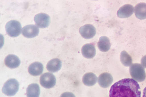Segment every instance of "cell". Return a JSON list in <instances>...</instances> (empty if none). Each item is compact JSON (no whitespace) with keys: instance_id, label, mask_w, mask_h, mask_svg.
Wrapping results in <instances>:
<instances>
[{"instance_id":"277c9868","label":"cell","mask_w":146,"mask_h":97,"mask_svg":"<svg viewBox=\"0 0 146 97\" xmlns=\"http://www.w3.org/2000/svg\"><path fill=\"white\" fill-rule=\"evenodd\" d=\"M22 30L21 24L17 20H11L6 25V32L9 36L13 38L19 36Z\"/></svg>"},{"instance_id":"5bb4252c","label":"cell","mask_w":146,"mask_h":97,"mask_svg":"<svg viewBox=\"0 0 146 97\" xmlns=\"http://www.w3.org/2000/svg\"><path fill=\"white\" fill-rule=\"evenodd\" d=\"M135 16L140 20L146 19V4L140 3L137 4L134 8Z\"/></svg>"},{"instance_id":"3957f363","label":"cell","mask_w":146,"mask_h":97,"mask_svg":"<svg viewBox=\"0 0 146 97\" xmlns=\"http://www.w3.org/2000/svg\"><path fill=\"white\" fill-rule=\"evenodd\" d=\"M19 84L17 79H9L5 83L2 88L3 93L7 96H15L19 90Z\"/></svg>"},{"instance_id":"e0dca14e","label":"cell","mask_w":146,"mask_h":97,"mask_svg":"<svg viewBox=\"0 0 146 97\" xmlns=\"http://www.w3.org/2000/svg\"><path fill=\"white\" fill-rule=\"evenodd\" d=\"M97 46L101 51L104 52L108 51L111 48V42L109 39L106 36L100 37L97 43Z\"/></svg>"},{"instance_id":"30bf717a","label":"cell","mask_w":146,"mask_h":97,"mask_svg":"<svg viewBox=\"0 0 146 97\" xmlns=\"http://www.w3.org/2000/svg\"><path fill=\"white\" fill-rule=\"evenodd\" d=\"M113 82V77L110 73H104L99 75L98 82L102 88H108Z\"/></svg>"},{"instance_id":"6da1fadb","label":"cell","mask_w":146,"mask_h":97,"mask_svg":"<svg viewBox=\"0 0 146 97\" xmlns=\"http://www.w3.org/2000/svg\"><path fill=\"white\" fill-rule=\"evenodd\" d=\"M141 92L138 83L132 79H124L112 85L110 97H141Z\"/></svg>"},{"instance_id":"d6986e66","label":"cell","mask_w":146,"mask_h":97,"mask_svg":"<svg viewBox=\"0 0 146 97\" xmlns=\"http://www.w3.org/2000/svg\"><path fill=\"white\" fill-rule=\"evenodd\" d=\"M120 60L122 64L125 67H130L132 65V59L125 51L121 52Z\"/></svg>"},{"instance_id":"5b68a950","label":"cell","mask_w":146,"mask_h":97,"mask_svg":"<svg viewBox=\"0 0 146 97\" xmlns=\"http://www.w3.org/2000/svg\"><path fill=\"white\" fill-rule=\"evenodd\" d=\"M40 81V85L46 89H50L55 85L56 79L52 73H46L41 75Z\"/></svg>"},{"instance_id":"ffe728a7","label":"cell","mask_w":146,"mask_h":97,"mask_svg":"<svg viewBox=\"0 0 146 97\" xmlns=\"http://www.w3.org/2000/svg\"><path fill=\"white\" fill-rule=\"evenodd\" d=\"M60 97H76L75 95L72 93L66 92L62 94Z\"/></svg>"},{"instance_id":"9a60e30c","label":"cell","mask_w":146,"mask_h":97,"mask_svg":"<svg viewBox=\"0 0 146 97\" xmlns=\"http://www.w3.org/2000/svg\"><path fill=\"white\" fill-rule=\"evenodd\" d=\"M62 67V62L58 58L51 59L48 62L46 69L51 73H55L60 70Z\"/></svg>"},{"instance_id":"7a4b0ae2","label":"cell","mask_w":146,"mask_h":97,"mask_svg":"<svg viewBox=\"0 0 146 97\" xmlns=\"http://www.w3.org/2000/svg\"><path fill=\"white\" fill-rule=\"evenodd\" d=\"M129 73L134 80L141 82L146 79V74L144 68L141 65L135 63L130 67Z\"/></svg>"},{"instance_id":"8992f818","label":"cell","mask_w":146,"mask_h":97,"mask_svg":"<svg viewBox=\"0 0 146 97\" xmlns=\"http://www.w3.org/2000/svg\"><path fill=\"white\" fill-rule=\"evenodd\" d=\"M80 33L82 37L85 39H90L95 36L96 29L91 24H86L80 28Z\"/></svg>"},{"instance_id":"2e32d148","label":"cell","mask_w":146,"mask_h":97,"mask_svg":"<svg viewBox=\"0 0 146 97\" xmlns=\"http://www.w3.org/2000/svg\"><path fill=\"white\" fill-rule=\"evenodd\" d=\"M40 88L37 83L30 84L26 90L27 97H39L40 95Z\"/></svg>"},{"instance_id":"7c38bea8","label":"cell","mask_w":146,"mask_h":97,"mask_svg":"<svg viewBox=\"0 0 146 97\" xmlns=\"http://www.w3.org/2000/svg\"><path fill=\"white\" fill-rule=\"evenodd\" d=\"M5 64L8 68L15 69L20 65V59L16 55L9 54L5 59Z\"/></svg>"},{"instance_id":"ac0fdd59","label":"cell","mask_w":146,"mask_h":97,"mask_svg":"<svg viewBox=\"0 0 146 97\" xmlns=\"http://www.w3.org/2000/svg\"><path fill=\"white\" fill-rule=\"evenodd\" d=\"M97 81V76L92 73H86L82 77V82L86 86H93L96 83Z\"/></svg>"},{"instance_id":"52a82bcc","label":"cell","mask_w":146,"mask_h":97,"mask_svg":"<svg viewBox=\"0 0 146 97\" xmlns=\"http://www.w3.org/2000/svg\"><path fill=\"white\" fill-rule=\"evenodd\" d=\"M34 21L38 27L46 28L49 25L50 18L49 15L46 13H38L34 17Z\"/></svg>"},{"instance_id":"ba28073f","label":"cell","mask_w":146,"mask_h":97,"mask_svg":"<svg viewBox=\"0 0 146 97\" xmlns=\"http://www.w3.org/2000/svg\"><path fill=\"white\" fill-rule=\"evenodd\" d=\"M39 28L36 25L30 24L24 26L22 28V34L27 38H33L38 35Z\"/></svg>"},{"instance_id":"7402d4cb","label":"cell","mask_w":146,"mask_h":97,"mask_svg":"<svg viewBox=\"0 0 146 97\" xmlns=\"http://www.w3.org/2000/svg\"><path fill=\"white\" fill-rule=\"evenodd\" d=\"M143 97H146V87L144 89V91H143Z\"/></svg>"},{"instance_id":"44dd1931","label":"cell","mask_w":146,"mask_h":97,"mask_svg":"<svg viewBox=\"0 0 146 97\" xmlns=\"http://www.w3.org/2000/svg\"><path fill=\"white\" fill-rule=\"evenodd\" d=\"M141 65L144 67V68H146V55L142 58L141 60Z\"/></svg>"},{"instance_id":"4fadbf2b","label":"cell","mask_w":146,"mask_h":97,"mask_svg":"<svg viewBox=\"0 0 146 97\" xmlns=\"http://www.w3.org/2000/svg\"><path fill=\"white\" fill-rule=\"evenodd\" d=\"M44 66L40 62H35L32 63L28 67V72L33 76H38L42 73Z\"/></svg>"},{"instance_id":"9c48e42d","label":"cell","mask_w":146,"mask_h":97,"mask_svg":"<svg viewBox=\"0 0 146 97\" xmlns=\"http://www.w3.org/2000/svg\"><path fill=\"white\" fill-rule=\"evenodd\" d=\"M134 11L133 6L130 4H126L120 7L117 12V16L121 18H125L131 16Z\"/></svg>"},{"instance_id":"8fae6325","label":"cell","mask_w":146,"mask_h":97,"mask_svg":"<svg viewBox=\"0 0 146 97\" xmlns=\"http://www.w3.org/2000/svg\"><path fill=\"white\" fill-rule=\"evenodd\" d=\"M96 50L95 46L91 44H84L82 48V53L84 57L86 58H93L95 56Z\"/></svg>"}]
</instances>
